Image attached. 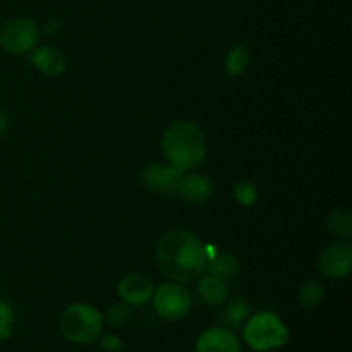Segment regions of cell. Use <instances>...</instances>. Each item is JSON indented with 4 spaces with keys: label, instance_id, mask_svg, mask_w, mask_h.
I'll return each mask as SVG.
<instances>
[{
    "label": "cell",
    "instance_id": "cell-20",
    "mask_svg": "<svg viewBox=\"0 0 352 352\" xmlns=\"http://www.w3.org/2000/svg\"><path fill=\"white\" fill-rule=\"evenodd\" d=\"M234 198H236V201L243 206L254 205L258 199L256 186H253L248 181L237 182V184L234 186Z\"/></svg>",
    "mask_w": 352,
    "mask_h": 352
},
{
    "label": "cell",
    "instance_id": "cell-2",
    "mask_svg": "<svg viewBox=\"0 0 352 352\" xmlns=\"http://www.w3.org/2000/svg\"><path fill=\"white\" fill-rule=\"evenodd\" d=\"M162 151L168 164L182 172L195 168L205 160L206 140L196 124L181 120L168 127L162 138Z\"/></svg>",
    "mask_w": 352,
    "mask_h": 352
},
{
    "label": "cell",
    "instance_id": "cell-22",
    "mask_svg": "<svg viewBox=\"0 0 352 352\" xmlns=\"http://www.w3.org/2000/svg\"><path fill=\"white\" fill-rule=\"evenodd\" d=\"M102 346L103 349L109 351V352H117L122 349V340L116 336H105L102 340Z\"/></svg>",
    "mask_w": 352,
    "mask_h": 352
},
{
    "label": "cell",
    "instance_id": "cell-24",
    "mask_svg": "<svg viewBox=\"0 0 352 352\" xmlns=\"http://www.w3.org/2000/svg\"><path fill=\"white\" fill-rule=\"evenodd\" d=\"M58 21H52V23H48V26H47V31H52V30H55V28L58 26Z\"/></svg>",
    "mask_w": 352,
    "mask_h": 352
},
{
    "label": "cell",
    "instance_id": "cell-1",
    "mask_svg": "<svg viewBox=\"0 0 352 352\" xmlns=\"http://www.w3.org/2000/svg\"><path fill=\"white\" fill-rule=\"evenodd\" d=\"M155 260L160 272L172 280L195 282L205 274L208 263L206 244L189 230H170L160 237L155 250Z\"/></svg>",
    "mask_w": 352,
    "mask_h": 352
},
{
    "label": "cell",
    "instance_id": "cell-3",
    "mask_svg": "<svg viewBox=\"0 0 352 352\" xmlns=\"http://www.w3.org/2000/svg\"><path fill=\"white\" fill-rule=\"evenodd\" d=\"M60 332L72 344H91L102 336L103 316L91 305H72L58 320Z\"/></svg>",
    "mask_w": 352,
    "mask_h": 352
},
{
    "label": "cell",
    "instance_id": "cell-8",
    "mask_svg": "<svg viewBox=\"0 0 352 352\" xmlns=\"http://www.w3.org/2000/svg\"><path fill=\"white\" fill-rule=\"evenodd\" d=\"M318 270L330 278H342L352 270V246L349 243H333L318 258Z\"/></svg>",
    "mask_w": 352,
    "mask_h": 352
},
{
    "label": "cell",
    "instance_id": "cell-12",
    "mask_svg": "<svg viewBox=\"0 0 352 352\" xmlns=\"http://www.w3.org/2000/svg\"><path fill=\"white\" fill-rule=\"evenodd\" d=\"M31 64L45 76H60L67 69V60L55 47H38L31 52Z\"/></svg>",
    "mask_w": 352,
    "mask_h": 352
},
{
    "label": "cell",
    "instance_id": "cell-15",
    "mask_svg": "<svg viewBox=\"0 0 352 352\" xmlns=\"http://www.w3.org/2000/svg\"><path fill=\"white\" fill-rule=\"evenodd\" d=\"M251 313L250 302L244 298H234L229 305L226 306V309L222 311V322L226 323L230 329H239L244 322L248 320Z\"/></svg>",
    "mask_w": 352,
    "mask_h": 352
},
{
    "label": "cell",
    "instance_id": "cell-4",
    "mask_svg": "<svg viewBox=\"0 0 352 352\" xmlns=\"http://www.w3.org/2000/svg\"><path fill=\"white\" fill-rule=\"evenodd\" d=\"M243 337L251 349L263 352L280 349L289 342V330L275 313L261 311L248 320Z\"/></svg>",
    "mask_w": 352,
    "mask_h": 352
},
{
    "label": "cell",
    "instance_id": "cell-16",
    "mask_svg": "<svg viewBox=\"0 0 352 352\" xmlns=\"http://www.w3.org/2000/svg\"><path fill=\"white\" fill-rule=\"evenodd\" d=\"M327 227L330 232L337 237L347 239L352 234V215L349 210L346 208H337L327 219Z\"/></svg>",
    "mask_w": 352,
    "mask_h": 352
},
{
    "label": "cell",
    "instance_id": "cell-5",
    "mask_svg": "<svg viewBox=\"0 0 352 352\" xmlns=\"http://www.w3.org/2000/svg\"><path fill=\"white\" fill-rule=\"evenodd\" d=\"M151 299H153L155 311L158 313V316L168 322L184 318L192 305L191 292L188 291V287L175 282L160 285L157 291H153Z\"/></svg>",
    "mask_w": 352,
    "mask_h": 352
},
{
    "label": "cell",
    "instance_id": "cell-6",
    "mask_svg": "<svg viewBox=\"0 0 352 352\" xmlns=\"http://www.w3.org/2000/svg\"><path fill=\"white\" fill-rule=\"evenodd\" d=\"M38 40H40V31L36 24L26 17L7 21L0 31V45L3 50L12 55L30 54L36 48Z\"/></svg>",
    "mask_w": 352,
    "mask_h": 352
},
{
    "label": "cell",
    "instance_id": "cell-9",
    "mask_svg": "<svg viewBox=\"0 0 352 352\" xmlns=\"http://www.w3.org/2000/svg\"><path fill=\"white\" fill-rule=\"evenodd\" d=\"M153 282L143 274H134L126 275L122 280L119 282V287H117V294L122 299L124 302L131 306H143L153 296Z\"/></svg>",
    "mask_w": 352,
    "mask_h": 352
},
{
    "label": "cell",
    "instance_id": "cell-7",
    "mask_svg": "<svg viewBox=\"0 0 352 352\" xmlns=\"http://www.w3.org/2000/svg\"><path fill=\"white\" fill-rule=\"evenodd\" d=\"M184 172L174 165H160L151 164L143 172V186L148 191L160 196H174L177 195L179 182Z\"/></svg>",
    "mask_w": 352,
    "mask_h": 352
},
{
    "label": "cell",
    "instance_id": "cell-18",
    "mask_svg": "<svg viewBox=\"0 0 352 352\" xmlns=\"http://www.w3.org/2000/svg\"><path fill=\"white\" fill-rule=\"evenodd\" d=\"M323 298H325V289L316 280H306L299 291V302L305 308H315L323 301Z\"/></svg>",
    "mask_w": 352,
    "mask_h": 352
},
{
    "label": "cell",
    "instance_id": "cell-13",
    "mask_svg": "<svg viewBox=\"0 0 352 352\" xmlns=\"http://www.w3.org/2000/svg\"><path fill=\"white\" fill-rule=\"evenodd\" d=\"M239 260L229 253H215L213 256L208 258V263H206L208 275H213V277L220 278L223 282L236 278L237 274H239Z\"/></svg>",
    "mask_w": 352,
    "mask_h": 352
},
{
    "label": "cell",
    "instance_id": "cell-11",
    "mask_svg": "<svg viewBox=\"0 0 352 352\" xmlns=\"http://www.w3.org/2000/svg\"><path fill=\"white\" fill-rule=\"evenodd\" d=\"M177 192L184 201L191 205H205L212 196V184L210 179L201 174H182Z\"/></svg>",
    "mask_w": 352,
    "mask_h": 352
},
{
    "label": "cell",
    "instance_id": "cell-14",
    "mask_svg": "<svg viewBox=\"0 0 352 352\" xmlns=\"http://www.w3.org/2000/svg\"><path fill=\"white\" fill-rule=\"evenodd\" d=\"M198 294L206 305L220 306L229 298V287L220 278L213 277V275H205V277H199Z\"/></svg>",
    "mask_w": 352,
    "mask_h": 352
},
{
    "label": "cell",
    "instance_id": "cell-21",
    "mask_svg": "<svg viewBox=\"0 0 352 352\" xmlns=\"http://www.w3.org/2000/svg\"><path fill=\"white\" fill-rule=\"evenodd\" d=\"M14 320V313L7 302L0 301V339H7L10 336V323Z\"/></svg>",
    "mask_w": 352,
    "mask_h": 352
},
{
    "label": "cell",
    "instance_id": "cell-10",
    "mask_svg": "<svg viewBox=\"0 0 352 352\" xmlns=\"http://www.w3.org/2000/svg\"><path fill=\"white\" fill-rule=\"evenodd\" d=\"M196 352H241V340L232 330L215 327L201 333L196 342Z\"/></svg>",
    "mask_w": 352,
    "mask_h": 352
},
{
    "label": "cell",
    "instance_id": "cell-19",
    "mask_svg": "<svg viewBox=\"0 0 352 352\" xmlns=\"http://www.w3.org/2000/svg\"><path fill=\"white\" fill-rule=\"evenodd\" d=\"M107 320L112 327L116 329H122L127 323L133 320V306L127 305V302H117L112 308L109 309V315H107Z\"/></svg>",
    "mask_w": 352,
    "mask_h": 352
},
{
    "label": "cell",
    "instance_id": "cell-23",
    "mask_svg": "<svg viewBox=\"0 0 352 352\" xmlns=\"http://www.w3.org/2000/svg\"><path fill=\"white\" fill-rule=\"evenodd\" d=\"M7 129H9V117L3 112H0V136H3Z\"/></svg>",
    "mask_w": 352,
    "mask_h": 352
},
{
    "label": "cell",
    "instance_id": "cell-17",
    "mask_svg": "<svg viewBox=\"0 0 352 352\" xmlns=\"http://www.w3.org/2000/svg\"><path fill=\"white\" fill-rule=\"evenodd\" d=\"M250 60H251L250 48H248L246 45H237V47H234L232 50L227 54L226 71L232 76L243 74V72L248 69V65H250Z\"/></svg>",
    "mask_w": 352,
    "mask_h": 352
}]
</instances>
